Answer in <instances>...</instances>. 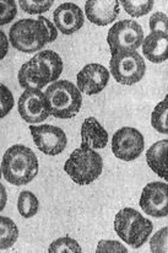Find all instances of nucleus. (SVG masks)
Instances as JSON below:
<instances>
[{
	"label": "nucleus",
	"mask_w": 168,
	"mask_h": 253,
	"mask_svg": "<svg viewBox=\"0 0 168 253\" xmlns=\"http://www.w3.org/2000/svg\"><path fill=\"white\" fill-rule=\"evenodd\" d=\"M39 202L37 197L32 192L24 191L20 193L19 199H17V211L20 215L26 219L34 217L38 212Z\"/></svg>",
	"instance_id": "obj_20"
},
{
	"label": "nucleus",
	"mask_w": 168,
	"mask_h": 253,
	"mask_svg": "<svg viewBox=\"0 0 168 253\" xmlns=\"http://www.w3.org/2000/svg\"><path fill=\"white\" fill-rule=\"evenodd\" d=\"M30 131L37 149L46 155H59L67 148V134L59 126L51 125L31 126Z\"/></svg>",
	"instance_id": "obj_9"
},
{
	"label": "nucleus",
	"mask_w": 168,
	"mask_h": 253,
	"mask_svg": "<svg viewBox=\"0 0 168 253\" xmlns=\"http://www.w3.org/2000/svg\"><path fill=\"white\" fill-rule=\"evenodd\" d=\"M140 207L155 217H166L168 215V189L165 182H152L142 189Z\"/></svg>",
	"instance_id": "obj_11"
},
{
	"label": "nucleus",
	"mask_w": 168,
	"mask_h": 253,
	"mask_svg": "<svg viewBox=\"0 0 168 253\" xmlns=\"http://www.w3.org/2000/svg\"><path fill=\"white\" fill-rule=\"evenodd\" d=\"M19 237V229L14 220L6 216H0V250H6L14 246Z\"/></svg>",
	"instance_id": "obj_19"
},
{
	"label": "nucleus",
	"mask_w": 168,
	"mask_h": 253,
	"mask_svg": "<svg viewBox=\"0 0 168 253\" xmlns=\"http://www.w3.org/2000/svg\"><path fill=\"white\" fill-rule=\"evenodd\" d=\"M96 252L97 253H106V252L125 253L128 252V250L118 241H113V240H108V241H107V240H102V241L99 242V246H97Z\"/></svg>",
	"instance_id": "obj_30"
},
{
	"label": "nucleus",
	"mask_w": 168,
	"mask_h": 253,
	"mask_svg": "<svg viewBox=\"0 0 168 253\" xmlns=\"http://www.w3.org/2000/svg\"><path fill=\"white\" fill-rule=\"evenodd\" d=\"M14 96L4 84H0V118H4L14 107Z\"/></svg>",
	"instance_id": "obj_27"
},
{
	"label": "nucleus",
	"mask_w": 168,
	"mask_h": 253,
	"mask_svg": "<svg viewBox=\"0 0 168 253\" xmlns=\"http://www.w3.org/2000/svg\"><path fill=\"white\" fill-rule=\"evenodd\" d=\"M38 20H39V21H41V22H43L44 26H46V29H47V31H48V35H49V43L56 41L57 37H58V30H57V27L54 26L53 22H51L48 19H47V17L42 16V15H39Z\"/></svg>",
	"instance_id": "obj_31"
},
{
	"label": "nucleus",
	"mask_w": 168,
	"mask_h": 253,
	"mask_svg": "<svg viewBox=\"0 0 168 253\" xmlns=\"http://www.w3.org/2000/svg\"><path fill=\"white\" fill-rule=\"evenodd\" d=\"M144 41L142 27L134 20H122L109 29L107 42L111 53L114 54L122 50H136Z\"/></svg>",
	"instance_id": "obj_7"
},
{
	"label": "nucleus",
	"mask_w": 168,
	"mask_h": 253,
	"mask_svg": "<svg viewBox=\"0 0 168 253\" xmlns=\"http://www.w3.org/2000/svg\"><path fill=\"white\" fill-rule=\"evenodd\" d=\"M142 53L152 63H164L168 58V35L151 32L142 41Z\"/></svg>",
	"instance_id": "obj_17"
},
{
	"label": "nucleus",
	"mask_w": 168,
	"mask_h": 253,
	"mask_svg": "<svg viewBox=\"0 0 168 253\" xmlns=\"http://www.w3.org/2000/svg\"><path fill=\"white\" fill-rule=\"evenodd\" d=\"M167 234H168V229L167 227H164V229L160 230L159 232H156V235H154V237L151 239V242H150L151 252L166 253L168 251Z\"/></svg>",
	"instance_id": "obj_28"
},
{
	"label": "nucleus",
	"mask_w": 168,
	"mask_h": 253,
	"mask_svg": "<svg viewBox=\"0 0 168 253\" xmlns=\"http://www.w3.org/2000/svg\"><path fill=\"white\" fill-rule=\"evenodd\" d=\"M85 12L92 24L107 26L112 24L119 15L118 0H91L85 2Z\"/></svg>",
	"instance_id": "obj_15"
},
{
	"label": "nucleus",
	"mask_w": 168,
	"mask_h": 253,
	"mask_svg": "<svg viewBox=\"0 0 168 253\" xmlns=\"http://www.w3.org/2000/svg\"><path fill=\"white\" fill-rule=\"evenodd\" d=\"M109 69L117 83L122 85H134L144 78L146 64L136 50H122L112 54Z\"/></svg>",
	"instance_id": "obj_6"
},
{
	"label": "nucleus",
	"mask_w": 168,
	"mask_h": 253,
	"mask_svg": "<svg viewBox=\"0 0 168 253\" xmlns=\"http://www.w3.org/2000/svg\"><path fill=\"white\" fill-rule=\"evenodd\" d=\"M54 26L64 35H72L79 31L85 22L82 10L74 2H64L57 7L53 14Z\"/></svg>",
	"instance_id": "obj_14"
},
{
	"label": "nucleus",
	"mask_w": 168,
	"mask_h": 253,
	"mask_svg": "<svg viewBox=\"0 0 168 253\" xmlns=\"http://www.w3.org/2000/svg\"><path fill=\"white\" fill-rule=\"evenodd\" d=\"M108 144V131L95 117H87L81 125V148L104 149Z\"/></svg>",
	"instance_id": "obj_16"
},
{
	"label": "nucleus",
	"mask_w": 168,
	"mask_h": 253,
	"mask_svg": "<svg viewBox=\"0 0 168 253\" xmlns=\"http://www.w3.org/2000/svg\"><path fill=\"white\" fill-rule=\"evenodd\" d=\"M6 202H7L6 189H5V187L0 183V212L4 211L5 206H6Z\"/></svg>",
	"instance_id": "obj_33"
},
{
	"label": "nucleus",
	"mask_w": 168,
	"mask_h": 253,
	"mask_svg": "<svg viewBox=\"0 0 168 253\" xmlns=\"http://www.w3.org/2000/svg\"><path fill=\"white\" fill-rule=\"evenodd\" d=\"M20 86L27 88H39L44 87L48 83H51V72L48 67L39 59L37 55H34L30 62L25 63L20 68L19 75Z\"/></svg>",
	"instance_id": "obj_13"
},
{
	"label": "nucleus",
	"mask_w": 168,
	"mask_h": 253,
	"mask_svg": "<svg viewBox=\"0 0 168 253\" xmlns=\"http://www.w3.org/2000/svg\"><path fill=\"white\" fill-rule=\"evenodd\" d=\"M119 4H122L128 15L132 17H140L151 11L155 2L152 0H128V1H120Z\"/></svg>",
	"instance_id": "obj_23"
},
{
	"label": "nucleus",
	"mask_w": 168,
	"mask_h": 253,
	"mask_svg": "<svg viewBox=\"0 0 168 253\" xmlns=\"http://www.w3.org/2000/svg\"><path fill=\"white\" fill-rule=\"evenodd\" d=\"M53 5L52 0H47V1H34V0H21L20 1V7L24 10L25 12L30 15H41L43 12L48 11Z\"/></svg>",
	"instance_id": "obj_25"
},
{
	"label": "nucleus",
	"mask_w": 168,
	"mask_h": 253,
	"mask_svg": "<svg viewBox=\"0 0 168 253\" xmlns=\"http://www.w3.org/2000/svg\"><path fill=\"white\" fill-rule=\"evenodd\" d=\"M154 225L133 208H124L115 215L114 230L118 236L133 249L141 247L151 235Z\"/></svg>",
	"instance_id": "obj_4"
},
{
	"label": "nucleus",
	"mask_w": 168,
	"mask_h": 253,
	"mask_svg": "<svg viewBox=\"0 0 168 253\" xmlns=\"http://www.w3.org/2000/svg\"><path fill=\"white\" fill-rule=\"evenodd\" d=\"M36 55L48 67L49 72H51V82H57L62 75L63 68H64L60 55L54 50H42Z\"/></svg>",
	"instance_id": "obj_21"
},
{
	"label": "nucleus",
	"mask_w": 168,
	"mask_h": 253,
	"mask_svg": "<svg viewBox=\"0 0 168 253\" xmlns=\"http://www.w3.org/2000/svg\"><path fill=\"white\" fill-rule=\"evenodd\" d=\"M144 136L137 129L124 126L115 131L112 138V151L115 158L123 161H133L144 151Z\"/></svg>",
	"instance_id": "obj_8"
},
{
	"label": "nucleus",
	"mask_w": 168,
	"mask_h": 253,
	"mask_svg": "<svg viewBox=\"0 0 168 253\" xmlns=\"http://www.w3.org/2000/svg\"><path fill=\"white\" fill-rule=\"evenodd\" d=\"M12 47L24 53H34L49 42V35L39 20L24 19L12 25L9 34Z\"/></svg>",
	"instance_id": "obj_5"
},
{
	"label": "nucleus",
	"mask_w": 168,
	"mask_h": 253,
	"mask_svg": "<svg viewBox=\"0 0 168 253\" xmlns=\"http://www.w3.org/2000/svg\"><path fill=\"white\" fill-rule=\"evenodd\" d=\"M1 174H2L1 173V168H0V179H1Z\"/></svg>",
	"instance_id": "obj_34"
},
{
	"label": "nucleus",
	"mask_w": 168,
	"mask_h": 253,
	"mask_svg": "<svg viewBox=\"0 0 168 253\" xmlns=\"http://www.w3.org/2000/svg\"><path fill=\"white\" fill-rule=\"evenodd\" d=\"M151 125L159 133L168 134V97L155 107L151 115Z\"/></svg>",
	"instance_id": "obj_22"
},
{
	"label": "nucleus",
	"mask_w": 168,
	"mask_h": 253,
	"mask_svg": "<svg viewBox=\"0 0 168 253\" xmlns=\"http://www.w3.org/2000/svg\"><path fill=\"white\" fill-rule=\"evenodd\" d=\"M49 115L60 120L75 117L81 110L82 96L76 85L67 80L54 82L44 92Z\"/></svg>",
	"instance_id": "obj_2"
},
{
	"label": "nucleus",
	"mask_w": 168,
	"mask_h": 253,
	"mask_svg": "<svg viewBox=\"0 0 168 253\" xmlns=\"http://www.w3.org/2000/svg\"><path fill=\"white\" fill-rule=\"evenodd\" d=\"M38 169L36 154L25 145L10 146L2 156L1 173L14 186H25L34 181Z\"/></svg>",
	"instance_id": "obj_1"
},
{
	"label": "nucleus",
	"mask_w": 168,
	"mask_h": 253,
	"mask_svg": "<svg viewBox=\"0 0 168 253\" xmlns=\"http://www.w3.org/2000/svg\"><path fill=\"white\" fill-rule=\"evenodd\" d=\"M150 29L152 32H161L168 35V17L165 12H155L150 17Z\"/></svg>",
	"instance_id": "obj_29"
},
{
	"label": "nucleus",
	"mask_w": 168,
	"mask_h": 253,
	"mask_svg": "<svg viewBox=\"0 0 168 253\" xmlns=\"http://www.w3.org/2000/svg\"><path fill=\"white\" fill-rule=\"evenodd\" d=\"M167 150H168V140L164 139L154 145L150 146L146 154V161L150 169L162 178H168V163H167Z\"/></svg>",
	"instance_id": "obj_18"
},
{
	"label": "nucleus",
	"mask_w": 168,
	"mask_h": 253,
	"mask_svg": "<svg viewBox=\"0 0 168 253\" xmlns=\"http://www.w3.org/2000/svg\"><path fill=\"white\" fill-rule=\"evenodd\" d=\"M49 253H80L82 252L81 246L76 240L69 236L60 237L51 244L48 249Z\"/></svg>",
	"instance_id": "obj_24"
},
{
	"label": "nucleus",
	"mask_w": 168,
	"mask_h": 253,
	"mask_svg": "<svg viewBox=\"0 0 168 253\" xmlns=\"http://www.w3.org/2000/svg\"><path fill=\"white\" fill-rule=\"evenodd\" d=\"M77 88L86 95H96L103 91L108 85L109 72L106 67L97 63H91L82 68L76 77Z\"/></svg>",
	"instance_id": "obj_12"
},
{
	"label": "nucleus",
	"mask_w": 168,
	"mask_h": 253,
	"mask_svg": "<svg viewBox=\"0 0 168 253\" xmlns=\"http://www.w3.org/2000/svg\"><path fill=\"white\" fill-rule=\"evenodd\" d=\"M64 171L79 186H89L101 176L103 159L92 149H75L65 163Z\"/></svg>",
	"instance_id": "obj_3"
},
{
	"label": "nucleus",
	"mask_w": 168,
	"mask_h": 253,
	"mask_svg": "<svg viewBox=\"0 0 168 253\" xmlns=\"http://www.w3.org/2000/svg\"><path fill=\"white\" fill-rule=\"evenodd\" d=\"M16 14L17 6L14 0H0V26L10 24Z\"/></svg>",
	"instance_id": "obj_26"
},
{
	"label": "nucleus",
	"mask_w": 168,
	"mask_h": 253,
	"mask_svg": "<svg viewBox=\"0 0 168 253\" xmlns=\"http://www.w3.org/2000/svg\"><path fill=\"white\" fill-rule=\"evenodd\" d=\"M20 117L27 123H41L49 117L46 96L39 88H27L19 98Z\"/></svg>",
	"instance_id": "obj_10"
},
{
	"label": "nucleus",
	"mask_w": 168,
	"mask_h": 253,
	"mask_svg": "<svg viewBox=\"0 0 168 253\" xmlns=\"http://www.w3.org/2000/svg\"><path fill=\"white\" fill-rule=\"evenodd\" d=\"M7 50H9V40L0 30V60L4 59L5 55L7 54Z\"/></svg>",
	"instance_id": "obj_32"
}]
</instances>
